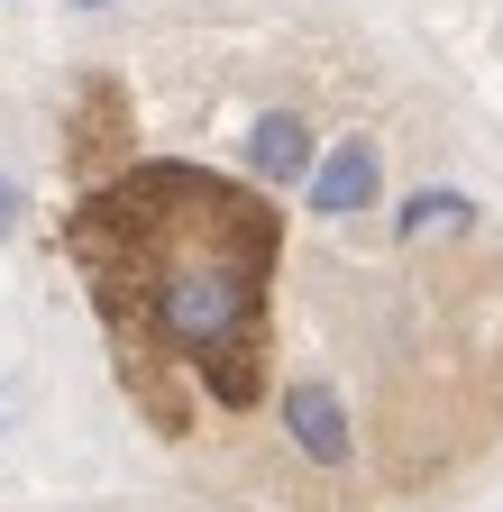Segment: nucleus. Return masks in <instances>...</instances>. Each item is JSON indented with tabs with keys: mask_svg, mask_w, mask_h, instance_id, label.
<instances>
[{
	"mask_svg": "<svg viewBox=\"0 0 503 512\" xmlns=\"http://www.w3.org/2000/svg\"><path fill=\"white\" fill-rule=\"evenodd\" d=\"M284 430H293V448L311 467H348V412H339L330 384H293L284 394Z\"/></svg>",
	"mask_w": 503,
	"mask_h": 512,
	"instance_id": "nucleus-3",
	"label": "nucleus"
},
{
	"mask_svg": "<svg viewBox=\"0 0 503 512\" xmlns=\"http://www.w3.org/2000/svg\"><path fill=\"white\" fill-rule=\"evenodd\" d=\"M247 165H257V183H302L311 174V119H293V110L257 119L247 128Z\"/></svg>",
	"mask_w": 503,
	"mask_h": 512,
	"instance_id": "nucleus-4",
	"label": "nucleus"
},
{
	"mask_svg": "<svg viewBox=\"0 0 503 512\" xmlns=\"http://www.w3.org/2000/svg\"><path fill=\"white\" fill-rule=\"evenodd\" d=\"M458 229H476V192H458V183H430V192H412V202L394 211V238H403V247L458 238Z\"/></svg>",
	"mask_w": 503,
	"mask_h": 512,
	"instance_id": "nucleus-5",
	"label": "nucleus"
},
{
	"mask_svg": "<svg viewBox=\"0 0 503 512\" xmlns=\"http://www.w3.org/2000/svg\"><path fill=\"white\" fill-rule=\"evenodd\" d=\"M74 10H110V0H74Z\"/></svg>",
	"mask_w": 503,
	"mask_h": 512,
	"instance_id": "nucleus-7",
	"label": "nucleus"
},
{
	"mask_svg": "<svg viewBox=\"0 0 503 512\" xmlns=\"http://www.w3.org/2000/svg\"><path fill=\"white\" fill-rule=\"evenodd\" d=\"M10 220H19V183L0 174V229H10Z\"/></svg>",
	"mask_w": 503,
	"mask_h": 512,
	"instance_id": "nucleus-6",
	"label": "nucleus"
},
{
	"mask_svg": "<svg viewBox=\"0 0 503 512\" xmlns=\"http://www.w3.org/2000/svg\"><path fill=\"white\" fill-rule=\"evenodd\" d=\"M375 192H385V156H375V138H339L321 165H311V211H330V220L366 211Z\"/></svg>",
	"mask_w": 503,
	"mask_h": 512,
	"instance_id": "nucleus-2",
	"label": "nucleus"
},
{
	"mask_svg": "<svg viewBox=\"0 0 503 512\" xmlns=\"http://www.w3.org/2000/svg\"><path fill=\"white\" fill-rule=\"evenodd\" d=\"M65 247L129 366L174 357L220 412L266 394V293L284 247L266 192L202 165H138L74 211Z\"/></svg>",
	"mask_w": 503,
	"mask_h": 512,
	"instance_id": "nucleus-1",
	"label": "nucleus"
}]
</instances>
